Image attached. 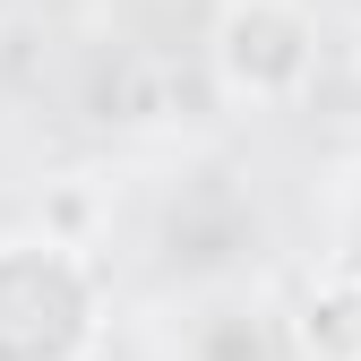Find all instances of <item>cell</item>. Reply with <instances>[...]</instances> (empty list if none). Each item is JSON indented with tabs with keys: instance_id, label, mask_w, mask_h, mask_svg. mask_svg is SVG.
Instances as JSON below:
<instances>
[{
	"instance_id": "2",
	"label": "cell",
	"mask_w": 361,
	"mask_h": 361,
	"mask_svg": "<svg viewBox=\"0 0 361 361\" xmlns=\"http://www.w3.org/2000/svg\"><path fill=\"white\" fill-rule=\"evenodd\" d=\"M207 61L233 104H293L319 78V18L301 0H224L207 26Z\"/></svg>"
},
{
	"instance_id": "1",
	"label": "cell",
	"mask_w": 361,
	"mask_h": 361,
	"mask_svg": "<svg viewBox=\"0 0 361 361\" xmlns=\"http://www.w3.org/2000/svg\"><path fill=\"white\" fill-rule=\"evenodd\" d=\"M95 327L104 301L69 241H0V361H86Z\"/></svg>"
}]
</instances>
